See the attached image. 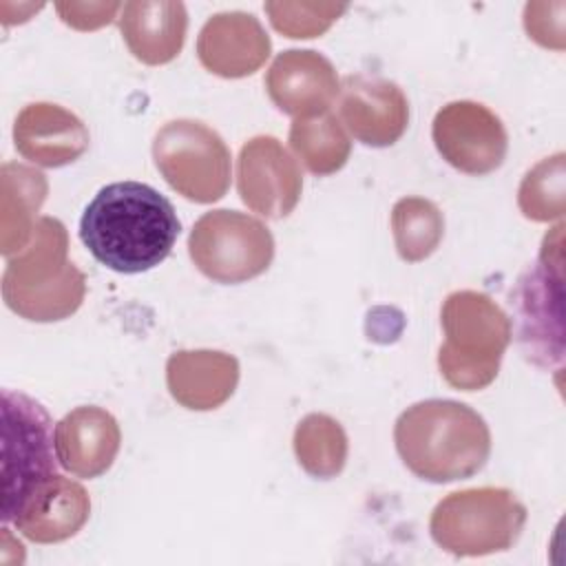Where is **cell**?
Here are the masks:
<instances>
[{
    "mask_svg": "<svg viewBox=\"0 0 566 566\" xmlns=\"http://www.w3.org/2000/svg\"><path fill=\"white\" fill-rule=\"evenodd\" d=\"M46 179L22 164H2L0 170V250L4 259L18 254L33 237L38 210L46 197Z\"/></svg>",
    "mask_w": 566,
    "mask_h": 566,
    "instance_id": "ffe728a7",
    "label": "cell"
},
{
    "mask_svg": "<svg viewBox=\"0 0 566 566\" xmlns=\"http://www.w3.org/2000/svg\"><path fill=\"white\" fill-rule=\"evenodd\" d=\"M57 13L62 15V22L88 31V29H99L108 24L117 11H122L119 2H108V4H97V2H57L55 4Z\"/></svg>",
    "mask_w": 566,
    "mask_h": 566,
    "instance_id": "484cf974",
    "label": "cell"
},
{
    "mask_svg": "<svg viewBox=\"0 0 566 566\" xmlns=\"http://www.w3.org/2000/svg\"><path fill=\"white\" fill-rule=\"evenodd\" d=\"M15 150L35 166L60 168L80 159L88 148V128L84 122L49 102L24 106L13 124Z\"/></svg>",
    "mask_w": 566,
    "mask_h": 566,
    "instance_id": "5bb4252c",
    "label": "cell"
},
{
    "mask_svg": "<svg viewBox=\"0 0 566 566\" xmlns=\"http://www.w3.org/2000/svg\"><path fill=\"white\" fill-rule=\"evenodd\" d=\"M188 13L181 2L135 0L122 4L119 31L128 51L144 64L175 60L184 46Z\"/></svg>",
    "mask_w": 566,
    "mask_h": 566,
    "instance_id": "e0dca14e",
    "label": "cell"
},
{
    "mask_svg": "<svg viewBox=\"0 0 566 566\" xmlns=\"http://www.w3.org/2000/svg\"><path fill=\"white\" fill-rule=\"evenodd\" d=\"M122 433L115 416L102 407H75L55 424L60 467L77 478H97L111 469Z\"/></svg>",
    "mask_w": 566,
    "mask_h": 566,
    "instance_id": "2e32d148",
    "label": "cell"
},
{
    "mask_svg": "<svg viewBox=\"0 0 566 566\" xmlns=\"http://www.w3.org/2000/svg\"><path fill=\"white\" fill-rule=\"evenodd\" d=\"M394 442L402 464L433 484L475 475L491 453L484 418L464 402L440 398L407 407L396 420Z\"/></svg>",
    "mask_w": 566,
    "mask_h": 566,
    "instance_id": "7a4b0ae2",
    "label": "cell"
},
{
    "mask_svg": "<svg viewBox=\"0 0 566 566\" xmlns=\"http://www.w3.org/2000/svg\"><path fill=\"white\" fill-rule=\"evenodd\" d=\"M265 91L281 113L303 119L327 113L338 97L340 82L325 55L310 49H290L270 64Z\"/></svg>",
    "mask_w": 566,
    "mask_h": 566,
    "instance_id": "4fadbf2b",
    "label": "cell"
},
{
    "mask_svg": "<svg viewBox=\"0 0 566 566\" xmlns=\"http://www.w3.org/2000/svg\"><path fill=\"white\" fill-rule=\"evenodd\" d=\"M86 489L64 475H53L13 517V526L35 544H55L73 537L88 520Z\"/></svg>",
    "mask_w": 566,
    "mask_h": 566,
    "instance_id": "d6986e66",
    "label": "cell"
},
{
    "mask_svg": "<svg viewBox=\"0 0 566 566\" xmlns=\"http://www.w3.org/2000/svg\"><path fill=\"white\" fill-rule=\"evenodd\" d=\"M290 146L301 164L318 177L340 170L352 153V142L336 113L294 119L290 126Z\"/></svg>",
    "mask_w": 566,
    "mask_h": 566,
    "instance_id": "44dd1931",
    "label": "cell"
},
{
    "mask_svg": "<svg viewBox=\"0 0 566 566\" xmlns=\"http://www.w3.org/2000/svg\"><path fill=\"white\" fill-rule=\"evenodd\" d=\"M237 190L252 212L268 219H283L301 199L303 175L296 159L276 137L256 135L241 146Z\"/></svg>",
    "mask_w": 566,
    "mask_h": 566,
    "instance_id": "8fae6325",
    "label": "cell"
},
{
    "mask_svg": "<svg viewBox=\"0 0 566 566\" xmlns=\"http://www.w3.org/2000/svg\"><path fill=\"white\" fill-rule=\"evenodd\" d=\"M86 294L84 274L69 261V234L62 221L40 217L31 241L7 259L2 298L27 321L51 323L77 312Z\"/></svg>",
    "mask_w": 566,
    "mask_h": 566,
    "instance_id": "3957f363",
    "label": "cell"
},
{
    "mask_svg": "<svg viewBox=\"0 0 566 566\" xmlns=\"http://www.w3.org/2000/svg\"><path fill=\"white\" fill-rule=\"evenodd\" d=\"M153 159L172 190L195 203L219 201L230 188V150L197 119H172L153 139Z\"/></svg>",
    "mask_w": 566,
    "mask_h": 566,
    "instance_id": "ba28073f",
    "label": "cell"
},
{
    "mask_svg": "<svg viewBox=\"0 0 566 566\" xmlns=\"http://www.w3.org/2000/svg\"><path fill=\"white\" fill-rule=\"evenodd\" d=\"M188 254L203 276L232 285L270 268L274 239L263 221L245 212L210 210L195 221Z\"/></svg>",
    "mask_w": 566,
    "mask_h": 566,
    "instance_id": "9c48e42d",
    "label": "cell"
},
{
    "mask_svg": "<svg viewBox=\"0 0 566 566\" xmlns=\"http://www.w3.org/2000/svg\"><path fill=\"white\" fill-rule=\"evenodd\" d=\"M444 343L438 352L442 378L462 391L491 385L513 336V323L486 294L460 290L447 296L440 312Z\"/></svg>",
    "mask_w": 566,
    "mask_h": 566,
    "instance_id": "277c9868",
    "label": "cell"
},
{
    "mask_svg": "<svg viewBox=\"0 0 566 566\" xmlns=\"http://www.w3.org/2000/svg\"><path fill=\"white\" fill-rule=\"evenodd\" d=\"M294 453L310 475L329 480L345 467L347 436L334 418L325 413H310L294 431Z\"/></svg>",
    "mask_w": 566,
    "mask_h": 566,
    "instance_id": "603a6c76",
    "label": "cell"
},
{
    "mask_svg": "<svg viewBox=\"0 0 566 566\" xmlns=\"http://www.w3.org/2000/svg\"><path fill=\"white\" fill-rule=\"evenodd\" d=\"M179 230L172 203L139 181L104 186L80 219L82 243L95 261L119 274L157 268L175 248Z\"/></svg>",
    "mask_w": 566,
    "mask_h": 566,
    "instance_id": "6da1fadb",
    "label": "cell"
},
{
    "mask_svg": "<svg viewBox=\"0 0 566 566\" xmlns=\"http://www.w3.org/2000/svg\"><path fill=\"white\" fill-rule=\"evenodd\" d=\"M564 223H557L542 241L537 261L520 276L513 292L517 343L526 360L537 367H562L564 360Z\"/></svg>",
    "mask_w": 566,
    "mask_h": 566,
    "instance_id": "52a82bcc",
    "label": "cell"
},
{
    "mask_svg": "<svg viewBox=\"0 0 566 566\" xmlns=\"http://www.w3.org/2000/svg\"><path fill=\"white\" fill-rule=\"evenodd\" d=\"M345 9L347 4L332 2H265L272 27L287 38H316L325 33Z\"/></svg>",
    "mask_w": 566,
    "mask_h": 566,
    "instance_id": "d4e9b609",
    "label": "cell"
},
{
    "mask_svg": "<svg viewBox=\"0 0 566 566\" xmlns=\"http://www.w3.org/2000/svg\"><path fill=\"white\" fill-rule=\"evenodd\" d=\"M526 524V506L509 489L480 486L449 493L431 513L433 542L458 557L509 551Z\"/></svg>",
    "mask_w": 566,
    "mask_h": 566,
    "instance_id": "8992f818",
    "label": "cell"
},
{
    "mask_svg": "<svg viewBox=\"0 0 566 566\" xmlns=\"http://www.w3.org/2000/svg\"><path fill=\"white\" fill-rule=\"evenodd\" d=\"M338 119L365 146L396 144L409 124V102L396 82L369 75H347L338 91Z\"/></svg>",
    "mask_w": 566,
    "mask_h": 566,
    "instance_id": "7c38bea8",
    "label": "cell"
},
{
    "mask_svg": "<svg viewBox=\"0 0 566 566\" xmlns=\"http://www.w3.org/2000/svg\"><path fill=\"white\" fill-rule=\"evenodd\" d=\"M391 232L400 259L418 263L438 250L444 234V217L429 199L402 197L391 210Z\"/></svg>",
    "mask_w": 566,
    "mask_h": 566,
    "instance_id": "7402d4cb",
    "label": "cell"
},
{
    "mask_svg": "<svg viewBox=\"0 0 566 566\" xmlns=\"http://www.w3.org/2000/svg\"><path fill=\"white\" fill-rule=\"evenodd\" d=\"M270 38L252 13L212 15L197 40L199 62L221 77L252 75L270 55Z\"/></svg>",
    "mask_w": 566,
    "mask_h": 566,
    "instance_id": "9a60e30c",
    "label": "cell"
},
{
    "mask_svg": "<svg viewBox=\"0 0 566 566\" xmlns=\"http://www.w3.org/2000/svg\"><path fill=\"white\" fill-rule=\"evenodd\" d=\"M517 203L522 214L533 221H551L564 214V153L542 159L524 175Z\"/></svg>",
    "mask_w": 566,
    "mask_h": 566,
    "instance_id": "cb8c5ba5",
    "label": "cell"
},
{
    "mask_svg": "<svg viewBox=\"0 0 566 566\" xmlns=\"http://www.w3.org/2000/svg\"><path fill=\"white\" fill-rule=\"evenodd\" d=\"M166 382L170 396L186 409H217L234 394L239 363L226 352H177L166 363Z\"/></svg>",
    "mask_w": 566,
    "mask_h": 566,
    "instance_id": "ac0fdd59",
    "label": "cell"
},
{
    "mask_svg": "<svg viewBox=\"0 0 566 566\" xmlns=\"http://www.w3.org/2000/svg\"><path fill=\"white\" fill-rule=\"evenodd\" d=\"M431 137L442 159L467 175L497 170L509 150L502 119L484 104L469 99L444 104L433 117Z\"/></svg>",
    "mask_w": 566,
    "mask_h": 566,
    "instance_id": "30bf717a",
    "label": "cell"
},
{
    "mask_svg": "<svg viewBox=\"0 0 566 566\" xmlns=\"http://www.w3.org/2000/svg\"><path fill=\"white\" fill-rule=\"evenodd\" d=\"M55 429L46 409L33 398L2 391V504L4 524L24 509L38 489L57 475Z\"/></svg>",
    "mask_w": 566,
    "mask_h": 566,
    "instance_id": "5b68a950",
    "label": "cell"
}]
</instances>
